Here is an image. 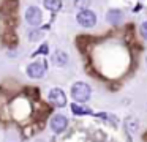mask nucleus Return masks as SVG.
Masks as SVG:
<instances>
[{
	"label": "nucleus",
	"mask_w": 147,
	"mask_h": 142,
	"mask_svg": "<svg viewBox=\"0 0 147 142\" xmlns=\"http://www.w3.org/2000/svg\"><path fill=\"white\" fill-rule=\"evenodd\" d=\"M70 92H71V98L76 103H86V101H89L90 95H92V88L86 82H74L71 85Z\"/></svg>",
	"instance_id": "f257e3e1"
},
{
	"label": "nucleus",
	"mask_w": 147,
	"mask_h": 142,
	"mask_svg": "<svg viewBox=\"0 0 147 142\" xmlns=\"http://www.w3.org/2000/svg\"><path fill=\"white\" fill-rule=\"evenodd\" d=\"M76 21L81 27H86V28H90V27H95L96 24V14L90 9H81L79 13L76 14Z\"/></svg>",
	"instance_id": "f03ea898"
},
{
	"label": "nucleus",
	"mask_w": 147,
	"mask_h": 142,
	"mask_svg": "<svg viewBox=\"0 0 147 142\" xmlns=\"http://www.w3.org/2000/svg\"><path fill=\"white\" fill-rule=\"evenodd\" d=\"M48 100H49V103L54 104L55 107H65L67 106V95H65V92L59 87H54V88L49 90Z\"/></svg>",
	"instance_id": "7ed1b4c3"
},
{
	"label": "nucleus",
	"mask_w": 147,
	"mask_h": 142,
	"mask_svg": "<svg viewBox=\"0 0 147 142\" xmlns=\"http://www.w3.org/2000/svg\"><path fill=\"white\" fill-rule=\"evenodd\" d=\"M43 21V14H41V9L38 6H29L26 9V22L32 27H38Z\"/></svg>",
	"instance_id": "20e7f679"
},
{
	"label": "nucleus",
	"mask_w": 147,
	"mask_h": 142,
	"mask_svg": "<svg viewBox=\"0 0 147 142\" xmlns=\"http://www.w3.org/2000/svg\"><path fill=\"white\" fill-rule=\"evenodd\" d=\"M46 74V63L45 62H33L27 66V76L33 79H40Z\"/></svg>",
	"instance_id": "39448f33"
},
{
	"label": "nucleus",
	"mask_w": 147,
	"mask_h": 142,
	"mask_svg": "<svg viewBox=\"0 0 147 142\" xmlns=\"http://www.w3.org/2000/svg\"><path fill=\"white\" fill-rule=\"evenodd\" d=\"M68 126V118L65 115H62V114H57V115H54L51 118V129L54 133H63L65 129H67Z\"/></svg>",
	"instance_id": "423d86ee"
},
{
	"label": "nucleus",
	"mask_w": 147,
	"mask_h": 142,
	"mask_svg": "<svg viewBox=\"0 0 147 142\" xmlns=\"http://www.w3.org/2000/svg\"><path fill=\"white\" fill-rule=\"evenodd\" d=\"M52 63L59 68H65L68 63V54L63 52V50H55L52 54Z\"/></svg>",
	"instance_id": "0eeeda50"
},
{
	"label": "nucleus",
	"mask_w": 147,
	"mask_h": 142,
	"mask_svg": "<svg viewBox=\"0 0 147 142\" xmlns=\"http://www.w3.org/2000/svg\"><path fill=\"white\" fill-rule=\"evenodd\" d=\"M106 21L109 22V24H120L122 21H123V13L120 11V9H109L108 13H106Z\"/></svg>",
	"instance_id": "6e6552de"
},
{
	"label": "nucleus",
	"mask_w": 147,
	"mask_h": 142,
	"mask_svg": "<svg viewBox=\"0 0 147 142\" xmlns=\"http://www.w3.org/2000/svg\"><path fill=\"white\" fill-rule=\"evenodd\" d=\"M125 128H127L128 133L134 134V133L138 131V128H139V125H138V120L134 118V117H127V118H125Z\"/></svg>",
	"instance_id": "1a4fd4ad"
},
{
	"label": "nucleus",
	"mask_w": 147,
	"mask_h": 142,
	"mask_svg": "<svg viewBox=\"0 0 147 142\" xmlns=\"http://www.w3.org/2000/svg\"><path fill=\"white\" fill-rule=\"evenodd\" d=\"M43 5H45L46 9L55 13V11H59V9L62 8V0H45V2H43Z\"/></svg>",
	"instance_id": "9d476101"
},
{
	"label": "nucleus",
	"mask_w": 147,
	"mask_h": 142,
	"mask_svg": "<svg viewBox=\"0 0 147 142\" xmlns=\"http://www.w3.org/2000/svg\"><path fill=\"white\" fill-rule=\"evenodd\" d=\"M71 110H73L74 115H84V114H92V110H90L89 107L82 106V104H76V103L71 104Z\"/></svg>",
	"instance_id": "9b49d317"
},
{
	"label": "nucleus",
	"mask_w": 147,
	"mask_h": 142,
	"mask_svg": "<svg viewBox=\"0 0 147 142\" xmlns=\"http://www.w3.org/2000/svg\"><path fill=\"white\" fill-rule=\"evenodd\" d=\"M43 35H45V33H43V30L35 28V30H32V32L29 33V40H30V41H40V40L43 38Z\"/></svg>",
	"instance_id": "f8f14e48"
},
{
	"label": "nucleus",
	"mask_w": 147,
	"mask_h": 142,
	"mask_svg": "<svg viewBox=\"0 0 147 142\" xmlns=\"http://www.w3.org/2000/svg\"><path fill=\"white\" fill-rule=\"evenodd\" d=\"M90 5V0H74V6H76L78 9H87Z\"/></svg>",
	"instance_id": "ddd939ff"
},
{
	"label": "nucleus",
	"mask_w": 147,
	"mask_h": 142,
	"mask_svg": "<svg viewBox=\"0 0 147 142\" xmlns=\"http://www.w3.org/2000/svg\"><path fill=\"white\" fill-rule=\"evenodd\" d=\"M48 50H49V46L48 44H41V46L38 47V50H36L35 54H32V55H46V54H48Z\"/></svg>",
	"instance_id": "4468645a"
},
{
	"label": "nucleus",
	"mask_w": 147,
	"mask_h": 142,
	"mask_svg": "<svg viewBox=\"0 0 147 142\" xmlns=\"http://www.w3.org/2000/svg\"><path fill=\"white\" fill-rule=\"evenodd\" d=\"M139 32H141V36H142L144 40L147 41V21L141 24V28H139Z\"/></svg>",
	"instance_id": "2eb2a0df"
},
{
	"label": "nucleus",
	"mask_w": 147,
	"mask_h": 142,
	"mask_svg": "<svg viewBox=\"0 0 147 142\" xmlns=\"http://www.w3.org/2000/svg\"><path fill=\"white\" fill-rule=\"evenodd\" d=\"M146 65H147V57H146Z\"/></svg>",
	"instance_id": "dca6fc26"
}]
</instances>
